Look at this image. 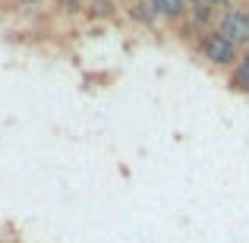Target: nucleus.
Masks as SVG:
<instances>
[{
  "label": "nucleus",
  "mask_w": 249,
  "mask_h": 243,
  "mask_svg": "<svg viewBox=\"0 0 249 243\" xmlns=\"http://www.w3.org/2000/svg\"><path fill=\"white\" fill-rule=\"evenodd\" d=\"M205 3H208V6H212V10H218V6H231V3H233V0H205Z\"/></svg>",
  "instance_id": "nucleus-6"
},
{
  "label": "nucleus",
  "mask_w": 249,
  "mask_h": 243,
  "mask_svg": "<svg viewBox=\"0 0 249 243\" xmlns=\"http://www.w3.org/2000/svg\"><path fill=\"white\" fill-rule=\"evenodd\" d=\"M243 63H249V48H243V57H240Z\"/></svg>",
  "instance_id": "nucleus-7"
},
{
  "label": "nucleus",
  "mask_w": 249,
  "mask_h": 243,
  "mask_svg": "<svg viewBox=\"0 0 249 243\" xmlns=\"http://www.w3.org/2000/svg\"><path fill=\"white\" fill-rule=\"evenodd\" d=\"M199 54L205 57L208 63H214V67H237V63H240V48H233V44L227 41L218 29L202 32V38H199Z\"/></svg>",
  "instance_id": "nucleus-1"
},
{
  "label": "nucleus",
  "mask_w": 249,
  "mask_h": 243,
  "mask_svg": "<svg viewBox=\"0 0 249 243\" xmlns=\"http://www.w3.org/2000/svg\"><path fill=\"white\" fill-rule=\"evenodd\" d=\"M218 32L233 48H249V13L246 10H224L218 19Z\"/></svg>",
  "instance_id": "nucleus-2"
},
{
  "label": "nucleus",
  "mask_w": 249,
  "mask_h": 243,
  "mask_svg": "<svg viewBox=\"0 0 249 243\" xmlns=\"http://www.w3.org/2000/svg\"><path fill=\"white\" fill-rule=\"evenodd\" d=\"M231 85H233L237 92H246V95H249V63L240 60L237 67L231 70Z\"/></svg>",
  "instance_id": "nucleus-5"
},
{
  "label": "nucleus",
  "mask_w": 249,
  "mask_h": 243,
  "mask_svg": "<svg viewBox=\"0 0 249 243\" xmlns=\"http://www.w3.org/2000/svg\"><path fill=\"white\" fill-rule=\"evenodd\" d=\"M126 13H129V19H133V22L148 25V29L158 22V16H155V10H152V3H148V0H133V3L126 6Z\"/></svg>",
  "instance_id": "nucleus-4"
},
{
  "label": "nucleus",
  "mask_w": 249,
  "mask_h": 243,
  "mask_svg": "<svg viewBox=\"0 0 249 243\" xmlns=\"http://www.w3.org/2000/svg\"><path fill=\"white\" fill-rule=\"evenodd\" d=\"M155 10V16L164 19V22H180L183 16L189 13V3L186 0H148Z\"/></svg>",
  "instance_id": "nucleus-3"
},
{
  "label": "nucleus",
  "mask_w": 249,
  "mask_h": 243,
  "mask_svg": "<svg viewBox=\"0 0 249 243\" xmlns=\"http://www.w3.org/2000/svg\"><path fill=\"white\" fill-rule=\"evenodd\" d=\"M19 3H38V0H19Z\"/></svg>",
  "instance_id": "nucleus-8"
}]
</instances>
